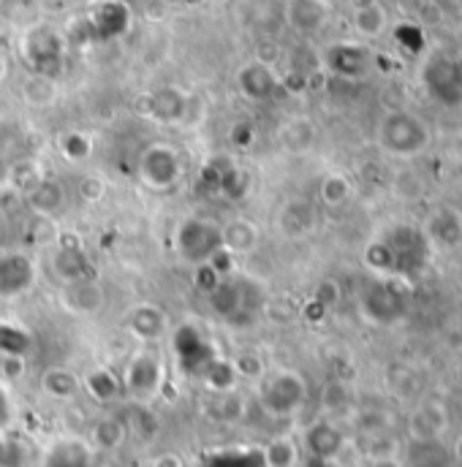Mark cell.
<instances>
[{"label": "cell", "mask_w": 462, "mask_h": 467, "mask_svg": "<svg viewBox=\"0 0 462 467\" xmlns=\"http://www.w3.org/2000/svg\"><path fill=\"white\" fill-rule=\"evenodd\" d=\"M207 302L218 318L229 327H253L267 313V291L250 275L229 272L207 294Z\"/></svg>", "instance_id": "6da1fadb"}, {"label": "cell", "mask_w": 462, "mask_h": 467, "mask_svg": "<svg viewBox=\"0 0 462 467\" xmlns=\"http://www.w3.org/2000/svg\"><path fill=\"white\" fill-rule=\"evenodd\" d=\"M224 250V239H221V223L202 218V215H191L185 221L177 223L174 229V253L191 264V266H207L213 264V258Z\"/></svg>", "instance_id": "7a4b0ae2"}, {"label": "cell", "mask_w": 462, "mask_h": 467, "mask_svg": "<svg viewBox=\"0 0 462 467\" xmlns=\"http://www.w3.org/2000/svg\"><path fill=\"white\" fill-rule=\"evenodd\" d=\"M163 378H166L163 356L155 348L144 346L128 358L120 386L136 405H150L161 394Z\"/></svg>", "instance_id": "3957f363"}, {"label": "cell", "mask_w": 462, "mask_h": 467, "mask_svg": "<svg viewBox=\"0 0 462 467\" xmlns=\"http://www.w3.org/2000/svg\"><path fill=\"white\" fill-rule=\"evenodd\" d=\"M378 141L386 152L408 158V155H419L430 144V130L411 112H389L381 119Z\"/></svg>", "instance_id": "277c9868"}, {"label": "cell", "mask_w": 462, "mask_h": 467, "mask_svg": "<svg viewBox=\"0 0 462 467\" xmlns=\"http://www.w3.org/2000/svg\"><path fill=\"white\" fill-rule=\"evenodd\" d=\"M308 386L305 378L294 369H280L261 386V408L269 416H291L305 405Z\"/></svg>", "instance_id": "5b68a950"}, {"label": "cell", "mask_w": 462, "mask_h": 467, "mask_svg": "<svg viewBox=\"0 0 462 467\" xmlns=\"http://www.w3.org/2000/svg\"><path fill=\"white\" fill-rule=\"evenodd\" d=\"M139 174L142 180L155 188V191H169L180 182V174H183V161H180V152L169 144H150L144 152H142V161H139Z\"/></svg>", "instance_id": "8992f818"}, {"label": "cell", "mask_w": 462, "mask_h": 467, "mask_svg": "<svg viewBox=\"0 0 462 467\" xmlns=\"http://www.w3.org/2000/svg\"><path fill=\"white\" fill-rule=\"evenodd\" d=\"M172 348H174V356H177L180 367H183L188 375H205L207 367L218 358L213 346H210V340H207V337L199 332V327H194V324L177 327L174 340H172Z\"/></svg>", "instance_id": "52a82bcc"}, {"label": "cell", "mask_w": 462, "mask_h": 467, "mask_svg": "<svg viewBox=\"0 0 462 467\" xmlns=\"http://www.w3.org/2000/svg\"><path fill=\"white\" fill-rule=\"evenodd\" d=\"M38 269L27 253L8 250L0 255V299L14 302L36 285Z\"/></svg>", "instance_id": "ba28073f"}, {"label": "cell", "mask_w": 462, "mask_h": 467, "mask_svg": "<svg viewBox=\"0 0 462 467\" xmlns=\"http://www.w3.org/2000/svg\"><path fill=\"white\" fill-rule=\"evenodd\" d=\"M122 327H125V332H128L133 340H139L142 346H152V343H158V340L169 332V316H166V310H163L161 305H155V302H139V305H133V307L125 313Z\"/></svg>", "instance_id": "9c48e42d"}, {"label": "cell", "mask_w": 462, "mask_h": 467, "mask_svg": "<svg viewBox=\"0 0 462 467\" xmlns=\"http://www.w3.org/2000/svg\"><path fill=\"white\" fill-rule=\"evenodd\" d=\"M41 467H96V451L88 438H58L47 446Z\"/></svg>", "instance_id": "30bf717a"}, {"label": "cell", "mask_w": 462, "mask_h": 467, "mask_svg": "<svg viewBox=\"0 0 462 467\" xmlns=\"http://www.w3.org/2000/svg\"><path fill=\"white\" fill-rule=\"evenodd\" d=\"M22 47H27V57L33 66V74H44L52 77V66L60 63V52H63V41L55 30L47 27H36L25 36Z\"/></svg>", "instance_id": "8fae6325"}, {"label": "cell", "mask_w": 462, "mask_h": 467, "mask_svg": "<svg viewBox=\"0 0 462 467\" xmlns=\"http://www.w3.org/2000/svg\"><path fill=\"white\" fill-rule=\"evenodd\" d=\"M52 269L55 275L71 285V283H82V280H93L96 277V266L93 261L85 255V250L79 244H60L52 255Z\"/></svg>", "instance_id": "7c38bea8"}, {"label": "cell", "mask_w": 462, "mask_h": 467, "mask_svg": "<svg viewBox=\"0 0 462 467\" xmlns=\"http://www.w3.org/2000/svg\"><path fill=\"white\" fill-rule=\"evenodd\" d=\"M25 199V204H27V210L33 213V215H38V218H55V215H60L63 210H66V204H68V193H66V188L58 182V180H49V177H44L27 196H22Z\"/></svg>", "instance_id": "4fadbf2b"}, {"label": "cell", "mask_w": 462, "mask_h": 467, "mask_svg": "<svg viewBox=\"0 0 462 467\" xmlns=\"http://www.w3.org/2000/svg\"><path fill=\"white\" fill-rule=\"evenodd\" d=\"M104 302H107V294L96 277L82 280V283H71L63 288V305L74 316H96L104 310Z\"/></svg>", "instance_id": "5bb4252c"}, {"label": "cell", "mask_w": 462, "mask_h": 467, "mask_svg": "<svg viewBox=\"0 0 462 467\" xmlns=\"http://www.w3.org/2000/svg\"><path fill=\"white\" fill-rule=\"evenodd\" d=\"M236 82H239L242 96L250 99V101H264V99H269L278 90V77H275L272 66H264L258 60H253L245 68H239Z\"/></svg>", "instance_id": "9a60e30c"}, {"label": "cell", "mask_w": 462, "mask_h": 467, "mask_svg": "<svg viewBox=\"0 0 462 467\" xmlns=\"http://www.w3.org/2000/svg\"><path fill=\"white\" fill-rule=\"evenodd\" d=\"M128 421L122 416H101L90 435H88V443L93 446V451H101V454H112V451H120L128 441Z\"/></svg>", "instance_id": "2e32d148"}, {"label": "cell", "mask_w": 462, "mask_h": 467, "mask_svg": "<svg viewBox=\"0 0 462 467\" xmlns=\"http://www.w3.org/2000/svg\"><path fill=\"white\" fill-rule=\"evenodd\" d=\"M221 239H224V253H229L231 258H236V255H250L258 247L261 234H258L253 221L234 218V221L221 226Z\"/></svg>", "instance_id": "e0dca14e"}, {"label": "cell", "mask_w": 462, "mask_h": 467, "mask_svg": "<svg viewBox=\"0 0 462 467\" xmlns=\"http://www.w3.org/2000/svg\"><path fill=\"white\" fill-rule=\"evenodd\" d=\"M41 391L58 402H68L82 391V378L68 367H47L41 372Z\"/></svg>", "instance_id": "ac0fdd59"}, {"label": "cell", "mask_w": 462, "mask_h": 467, "mask_svg": "<svg viewBox=\"0 0 462 467\" xmlns=\"http://www.w3.org/2000/svg\"><path fill=\"white\" fill-rule=\"evenodd\" d=\"M305 446L316 460H335L343 449V432L330 421H316L305 432Z\"/></svg>", "instance_id": "d6986e66"}, {"label": "cell", "mask_w": 462, "mask_h": 467, "mask_svg": "<svg viewBox=\"0 0 462 467\" xmlns=\"http://www.w3.org/2000/svg\"><path fill=\"white\" fill-rule=\"evenodd\" d=\"M286 19L299 33H316L327 19V5L324 0H289Z\"/></svg>", "instance_id": "ffe728a7"}, {"label": "cell", "mask_w": 462, "mask_h": 467, "mask_svg": "<svg viewBox=\"0 0 462 467\" xmlns=\"http://www.w3.org/2000/svg\"><path fill=\"white\" fill-rule=\"evenodd\" d=\"M185 109H188V99L183 96V90L163 88V90L147 96V115L161 119V122H177V119H183Z\"/></svg>", "instance_id": "44dd1931"}, {"label": "cell", "mask_w": 462, "mask_h": 467, "mask_svg": "<svg viewBox=\"0 0 462 467\" xmlns=\"http://www.w3.org/2000/svg\"><path fill=\"white\" fill-rule=\"evenodd\" d=\"M278 226L280 232L291 239H299V236H308L316 226V215H313V207L308 202H289L283 204L280 215H278Z\"/></svg>", "instance_id": "7402d4cb"}, {"label": "cell", "mask_w": 462, "mask_h": 467, "mask_svg": "<svg viewBox=\"0 0 462 467\" xmlns=\"http://www.w3.org/2000/svg\"><path fill=\"white\" fill-rule=\"evenodd\" d=\"M386 25H389V16H386V8L381 3H359L356 5V11H353V30L362 38L383 36Z\"/></svg>", "instance_id": "603a6c76"}, {"label": "cell", "mask_w": 462, "mask_h": 467, "mask_svg": "<svg viewBox=\"0 0 462 467\" xmlns=\"http://www.w3.org/2000/svg\"><path fill=\"white\" fill-rule=\"evenodd\" d=\"M22 99L25 104L36 107V109H47L58 101V82L55 77H44V74H30L22 82Z\"/></svg>", "instance_id": "cb8c5ba5"}, {"label": "cell", "mask_w": 462, "mask_h": 467, "mask_svg": "<svg viewBox=\"0 0 462 467\" xmlns=\"http://www.w3.org/2000/svg\"><path fill=\"white\" fill-rule=\"evenodd\" d=\"M351 180H348L346 174H341V171H332V174H327L324 180H321V185H319V199H321V204L324 207H330V210H338V207H343L348 199H351Z\"/></svg>", "instance_id": "d4e9b609"}, {"label": "cell", "mask_w": 462, "mask_h": 467, "mask_svg": "<svg viewBox=\"0 0 462 467\" xmlns=\"http://www.w3.org/2000/svg\"><path fill=\"white\" fill-rule=\"evenodd\" d=\"M33 346V337L27 329L16 327V324H8V321H0V356L5 358H19L25 356Z\"/></svg>", "instance_id": "484cf974"}, {"label": "cell", "mask_w": 462, "mask_h": 467, "mask_svg": "<svg viewBox=\"0 0 462 467\" xmlns=\"http://www.w3.org/2000/svg\"><path fill=\"white\" fill-rule=\"evenodd\" d=\"M280 139H283V144H286L289 150L302 152V150H310V144H313V139H316V128H313V122H310V119H305V117H294V119H289V122H286V128H283Z\"/></svg>", "instance_id": "4316f807"}, {"label": "cell", "mask_w": 462, "mask_h": 467, "mask_svg": "<svg viewBox=\"0 0 462 467\" xmlns=\"http://www.w3.org/2000/svg\"><path fill=\"white\" fill-rule=\"evenodd\" d=\"M264 467H297V460H299V449L291 438H275L269 441L264 449Z\"/></svg>", "instance_id": "83f0119b"}, {"label": "cell", "mask_w": 462, "mask_h": 467, "mask_svg": "<svg viewBox=\"0 0 462 467\" xmlns=\"http://www.w3.org/2000/svg\"><path fill=\"white\" fill-rule=\"evenodd\" d=\"M47 174L41 171V166L36 163V161H16L14 166H11V171H8V180H11V188L16 191V193H22V196H27L41 180H44Z\"/></svg>", "instance_id": "f1b7e54d"}, {"label": "cell", "mask_w": 462, "mask_h": 467, "mask_svg": "<svg viewBox=\"0 0 462 467\" xmlns=\"http://www.w3.org/2000/svg\"><path fill=\"white\" fill-rule=\"evenodd\" d=\"M82 389H88L99 402H110V400H115L117 394H120L122 386H120V380L110 369H96V372L88 375V380H82Z\"/></svg>", "instance_id": "f546056e"}, {"label": "cell", "mask_w": 462, "mask_h": 467, "mask_svg": "<svg viewBox=\"0 0 462 467\" xmlns=\"http://www.w3.org/2000/svg\"><path fill=\"white\" fill-rule=\"evenodd\" d=\"M332 66L343 77H356L364 68V52L359 47H335L332 49Z\"/></svg>", "instance_id": "4dcf8cb0"}, {"label": "cell", "mask_w": 462, "mask_h": 467, "mask_svg": "<svg viewBox=\"0 0 462 467\" xmlns=\"http://www.w3.org/2000/svg\"><path fill=\"white\" fill-rule=\"evenodd\" d=\"M430 234L446 244H455L462 236V223L460 218L452 213V210H441L433 221H430Z\"/></svg>", "instance_id": "1f68e13d"}, {"label": "cell", "mask_w": 462, "mask_h": 467, "mask_svg": "<svg viewBox=\"0 0 462 467\" xmlns=\"http://www.w3.org/2000/svg\"><path fill=\"white\" fill-rule=\"evenodd\" d=\"M58 147H60V152H63L68 161H85V158H90V152H93V141H90L85 133H79V130L63 133L60 141H58Z\"/></svg>", "instance_id": "d6a6232c"}, {"label": "cell", "mask_w": 462, "mask_h": 467, "mask_svg": "<svg viewBox=\"0 0 462 467\" xmlns=\"http://www.w3.org/2000/svg\"><path fill=\"white\" fill-rule=\"evenodd\" d=\"M364 261L375 272H394V255L386 242H373L364 253Z\"/></svg>", "instance_id": "836d02e7"}, {"label": "cell", "mask_w": 462, "mask_h": 467, "mask_svg": "<svg viewBox=\"0 0 462 467\" xmlns=\"http://www.w3.org/2000/svg\"><path fill=\"white\" fill-rule=\"evenodd\" d=\"M79 196L85 199V202H90V204H96V202H101L104 196H107V182H104V177H99V174H88V177H82V182H79Z\"/></svg>", "instance_id": "e575fe53"}, {"label": "cell", "mask_w": 462, "mask_h": 467, "mask_svg": "<svg viewBox=\"0 0 462 467\" xmlns=\"http://www.w3.org/2000/svg\"><path fill=\"white\" fill-rule=\"evenodd\" d=\"M313 302L319 307H335L341 302V285L335 280H321L316 294H313Z\"/></svg>", "instance_id": "d590c367"}, {"label": "cell", "mask_w": 462, "mask_h": 467, "mask_svg": "<svg viewBox=\"0 0 462 467\" xmlns=\"http://www.w3.org/2000/svg\"><path fill=\"white\" fill-rule=\"evenodd\" d=\"M14 419V405H11V397L5 391V386L0 383V430H5Z\"/></svg>", "instance_id": "8d00e7d4"}, {"label": "cell", "mask_w": 462, "mask_h": 467, "mask_svg": "<svg viewBox=\"0 0 462 467\" xmlns=\"http://www.w3.org/2000/svg\"><path fill=\"white\" fill-rule=\"evenodd\" d=\"M231 141L247 147V144L253 141V128H250V122H236L234 130H231Z\"/></svg>", "instance_id": "74e56055"}, {"label": "cell", "mask_w": 462, "mask_h": 467, "mask_svg": "<svg viewBox=\"0 0 462 467\" xmlns=\"http://www.w3.org/2000/svg\"><path fill=\"white\" fill-rule=\"evenodd\" d=\"M150 467H183V460L177 454H161L150 462Z\"/></svg>", "instance_id": "f35d334b"}, {"label": "cell", "mask_w": 462, "mask_h": 467, "mask_svg": "<svg viewBox=\"0 0 462 467\" xmlns=\"http://www.w3.org/2000/svg\"><path fill=\"white\" fill-rule=\"evenodd\" d=\"M455 454H457V460L462 462V435L457 438V446H455Z\"/></svg>", "instance_id": "ab89813d"}, {"label": "cell", "mask_w": 462, "mask_h": 467, "mask_svg": "<svg viewBox=\"0 0 462 467\" xmlns=\"http://www.w3.org/2000/svg\"><path fill=\"white\" fill-rule=\"evenodd\" d=\"M3 77H5V60L0 57V79H3Z\"/></svg>", "instance_id": "60d3db41"}, {"label": "cell", "mask_w": 462, "mask_h": 467, "mask_svg": "<svg viewBox=\"0 0 462 467\" xmlns=\"http://www.w3.org/2000/svg\"><path fill=\"white\" fill-rule=\"evenodd\" d=\"M359 3H378V0H359Z\"/></svg>", "instance_id": "b9f144b4"}]
</instances>
